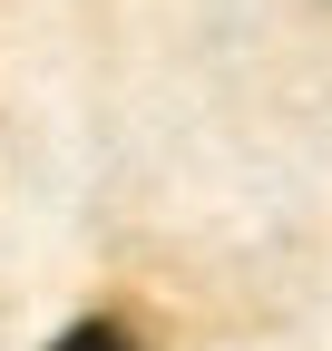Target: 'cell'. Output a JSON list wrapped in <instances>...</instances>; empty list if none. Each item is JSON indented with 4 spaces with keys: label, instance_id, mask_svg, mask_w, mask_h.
I'll list each match as a JSON object with an SVG mask.
<instances>
[{
    "label": "cell",
    "instance_id": "cell-1",
    "mask_svg": "<svg viewBox=\"0 0 332 351\" xmlns=\"http://www.w3.org/2000/svg\"><path fill=\"white\" fill-rule=\"evenodd\" d=\"M49 351H137V332H128V322H108V313H88V322H69Z\"/></svg>",
    "mask_w": 332,
    "mask_h": 351
}]
</instances>
